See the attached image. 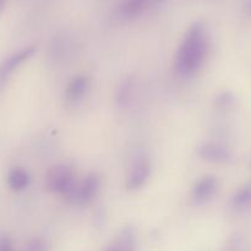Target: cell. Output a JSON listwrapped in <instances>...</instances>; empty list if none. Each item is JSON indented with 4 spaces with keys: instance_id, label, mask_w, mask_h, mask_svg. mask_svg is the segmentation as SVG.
Here are the masks:
<instances>
[{
    "instance_id": "obj_6",
    "label": "cell",
    "mask_w": 251,
    "mask_h": 251,
    "mask_svg": "<svg viewBox=\"0 0 251 251\" xmlns=\"http://www.w3.org/2000/svg\"><path fill=\"white\" fill-rule=\"evenodd\" d=\"M34 51H36V47L34 46L26 47V48L16 51V53H14L12 55H10L9 58L5 59V60L2 61V64L0 65V87L4 85L5 81L10 77V75H11L24 61H26L27 59H29L33 55Z\"/></svg>"
},
{
    "instance_id": "obj_13",
    "label": "cell",
    "mask_w": 251,
    "mask_h": 251,
    "mask_svg": "<svg viewBox=\"0 0 251 251\" xmlns=\"http://www.w3.org/2000/svg\"><path fill=\"white\" fill-rule=\"evenodd\" d=\"M134 80L131 77L126 78L120 83L119 88L117 91V103L122 107L126 105L131 100L132 92H134Z\"/></svg>"
},
{
    "instance_id": "obj_17",
    "label": "cell",
    "mask_w": 251,
    "mask_h": 251,
    "mask_svg": "<svg viewBox=\"0 0 251 251\" xmlns=\"http://www.w3.org/2000/svg\"><path fill=\"white\" fill-rule=\"evenodd\" d=\"M4 6H5V0H0V11L4 9Z\"/></svg>"
},
{
    "instance_id": "obj_9",
    "label": "cell",
    "mask_w": 251,
    "mask_h": 251,
    "mask_svg": "<svg viewBox=\"0 0 251 251\" xmlns=\"http://www.w3.org/2000/svg\"><path fill=\"white\" fill-rule=\"evenodd\" d=\"M136 238L132 228L126 227L119 233L114 242L109 245L104 251H135Z\"/></svg>"
},
{
    "instance_id": "obj_16",
    "label": "cell",
    "mask_w": 251,
    "mask_h": 251,
    "mask_svg": "<svg viewBox=\"0 0 251 251\" xmlns=\"http://www.w3.org/2000/svg\"><path fill=\"white\" fill-rule=\"evenodd\" d=\"M0 251H14L12 249V243L9 237L2 235L0 237Z\"/></svg>"
},
{
    "instance_id": "obj_3",
    "label": "cell",
    "mask_w": 251,
    "mask_h": 251,
    "mask_svg": "<svg viewBox=\"0 0 251 251\" xmlns=\"http://www.w3.org/2000/svg\"><path fill=\"white\" fill-rule=\"evenodd\" d=\"M100 188V176L96 173L88 174L81 183H77L75 191L69 201L81 206L88 205L96 198Z\"/></svg>"
},
{
    "instance_id": "obj_8",
    "label": "cell",
    "mask_w": 251,
    "mask_h": 251,
    "mask_svg": "<svg viewBox=\"0 0 251 251\" xmlns=\"http://www.w3.org/2000/svg\"><path fill=\"white\" fill-rule=\"evenodd\" d=\"M91 80L88 76L80 75L74 77L73 80L69 82L68 87L65 91V98L68 102L75 103L78 102L81 98L85 96V93L87 92V90L90 88Z\"/></svg>"
},
{
    "instance_id": "obj_10",
    "label": "cell",
    "mask_w": 251,
    "mask_h": 251,
    "mask_svg": "<svg viewBox=\"0 0 251 251\" xmlns=\"http://www.w3.org/2000/svg\"><path fill=\"white\" fill-rule=\"evenodd\" d=\"M251 207V183L240 186L232 198V208L235 212H244Z\"/></svg>"
},
{
    "instance_id": "obj_12",
    "label": "cell",
    "mask_w": 251,
    "mask_h": 251,
    "mask_svg": "<svg viewBox=\"0 0 251 251\" xmlns=\"http://www.w3.org/2000/svg\"><path fill=\"white\" fill-rule=\"evenodd\" d=\"M149 6H152L151 0H125L122 11L125 16H136Z\"/></svg>"
},
{
    "instance_id": "obj_19",
    "label": "cell",
    "mask_w": 251,
    "mask_h": 251,
    "mask_svg": "<svg viewBox=\"0 0 251 251\" xmlns=\"http://www.w3.org/2000/svg\"><path fill=\"white\" fill-rule=\"evenodd\" d=\"M250 168H251V161H250Z\"/></svg>"
},
{
    "instance_id": "obj_2",
    "label": "cell",
    "mask_w": 251,
    "mask_h": 251,
    "mask_svg": "<svg viewBox=\"0 0 251 251\" xmlns=\"http://www.w3.org/2000/svg\"><path fill=\"white\" fill-rule=\"evenodd\" d=\"M77 183L75 172L68 164H58L51 167L46 176L47 188L53 193L64 195L68 198V200H70L73 196Z\"/></svg>"
},
{
    "instance_id": "obj_4",
    "label": "cell",
    "mask_w": 251,
    "mask_h": 251,
    "mask_svg": "<svg viewBox=\"0 0 251 251\" xmlns=\"http://www.w3.org/2000/svg\"><path fill=\"white\" fill-rule=\"evenodd\" d=\"M151 174V162L147 156H140L132 162L126 179V188L129 190H137L142 188L149 180Z\"/></svg>"
},
{
    "instance_id": "obj_7",
    "label": "cell",
    "mask_w": 251,
    "mask_h": 251,
    "mask_svg": "<svg viewBox=\"0 0 251 251\" xmlns=\"http://www.w3.org/2000/svg\"><path fill=\"white\" fill-rule=\"evenodd\" d=\"M198 154L201 159L210 163H228L232 159V152L226 146L216 142H206L198 150Z\"/></svg>"
},
{
    "instance_id": "obj_1",
    "label": "cell",
    "mask_w": 251,
    "mask_h": 251,
    "mask_svg": "<svg viewBox=\"0 0 251 251\" xmlns=\"http://www.w3.org/2000/svg\"><path fill=\"white\" fill-rule=\"evenodd\" d=\"M210 53V37L202 21H196L186 31L176 58V70L181 76L195 75Z\"/></svg>"
},
{
    "instance_id": "obj_15",
    "label": "cell",
    "mask_w": 251,
    "mask_h": 251,
    "mask_svg": "<svg viewBox=\"0 0 251 251\" xmlns=\"http://www.w3.org/2000/svg\"><path fill=\"white\" fill-rule=\"evenodd\" d=\"M26 251H48V243L43 238H33L27 243Z\"/></svg>"
},
{
    "instance_id": "obj_5",
    "label": "cell",
    "mask_w": 251,
    "mask_h": 251,
    "mask_svg": "<svg viewBox=\"0 0 251 251\" xmlns=\"http://www.w3.org/2000/svg\"><path fill=\"white\" fill-rule=\"evenodd\" d=\"M218 189V180L213 176H206L199 179L193 186L190 196L193 202L205 203L215 196Z\"/></svg>"
},
{
    "instance_id": "obj_11",
    "label": "cell",
    "mask_w": 251,
    "mask_h": 251,
    "mask_svg": "<svg viewBox=\"0 0 251 251\" xmlns=\"http://www.w3.org/2000/svg\"><path fill=\"white\" fill-rule=\"evenodd\" d=\"M29 183H31L29 174L25 169L20 168V167L12 168L9 172V174H7V184H9V186L12 190H25L29 185Z\"/></svg>"
},
{
    "instance_id": "obj_14",
    "label": "cell",
    "mask_w": 251,
    "mask_h": 251,
    "mask_svg": "<svg viewBox=\"0 0 251 251\" xmlns=\"http://www.w3.org/2000/svg\"><path fill=\"white\" fill-rule=\"evenodd\" d=\"M235 97L232 92H222L215 98V105L216 108L221 110L229 109L234 105Z\"/></svg>"
},
{
    "instance_id": "obj_18",
    "label": "cell",
    "mask_w": 251,
    "mask_h": 251,
    "mask_svg": "<svg viewBox=\"0 0 251 251\" xmlns=\"http://www.w3.org/2000/svg\"><path fill=\"white\" fill-rule=\"evenodd\" d=\"M247 7H248V10L251 12V0H247Z\"/></svg>"
}]
</instances>
